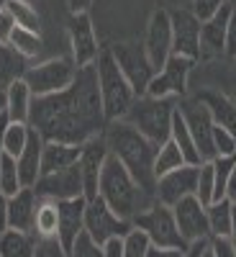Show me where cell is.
<instances>
[{
  "label": "cell",
  "mask_w": 236,
  "mask_h": 257,
  "mask_svg": "<svg viewBox=\"0 0 236 257\" xmlns=\"http://www.w3.org/2000/svg\"><path fill=\"white\" fill-rule=\"evenodd\" d=\"M29 123L44 142L85 144L105 132V113L98 88L95 64L77 67V77L67 90L47 98H34Z\"/></svg>",
  "instance_id": "6da1fadb"
},
{
  "label": "cell",
  "mask_w": 236,
  "mask_h": 257,
  "mask_svg": "<svg viewBox=\"0 0 236 257\" xmlns=\"http://www.w3.org/2000/svg\"><path fill=\"white\" fill-rule=\"evenodd\" d=\"M105 144H108V152L113 157L121 160V165L134 175V180L154 196L157 188V178H154V157H157V144L149 142L144 134H139L131 123L121 121H111L105 123ZM157 198V196H154Z\"/></svg>",
  "instance_id": "7a4b0ae2"
},
{
  "label": "cell",
  "mask_w": 236,
  "mask_h": 257,
  "mask_svg": "<svg viewBox=\"0 0 236 257\" xmlns=\"http://www.w3.org/2000/svg\"><path fill=\"white\" fill-rule=\"evenodd\" d=\"M98 196L111 206V211L116 216L131 221L136 213L146 211L157 198L152 193H146L128 170L121 165L118 157L108 155L100 173V183H98Z\"/></svg>",
  "instance_id": "3957f363"
},
{
  "label": "cell",
  "mask_w": 236,
  "mask_h": 257,
  "mask_svg": "<svg viewBox=\"0 0 236 257\" xmlns=\"http://www.w3.org/2000/svg\"><path fill=\"white\" fill-rule=\"evenodd\" d=\"M95 70H98V88H100L105 121L108 123L111 121H121L139 95L134 93L131 82L123 77V72L118 70V64H116V59H113V54L108 49H103L98 54Z\"/></svg>",
  "instance_id": "277c9868"
},
{
  "label": "cell",
  "mask_w": 236,
  "mask_h": 257,
  "mask_svg": "<svg viewBox=\"0 0 236 257\" xmlns=\"http://www.w3.org/2000/svg\"><path fill=\"white\" fill-rule=\"evenodd\" d=\"M177 111L175 98H152V95H139L134 105L123 116L126 123H131L139 134H144L149 142L157 147L169 139V128H172V116Z\"/></svg>",
  "instance_id": "5b68a950"
},
{
  "label": "cell",
  "mask_w": 236,
  "mask_h": 257,
  "mask_svg": "<svg viewBox=\"0 0 236 257\" xmlns=\"http://www.w3.org/2000/svg\"><path fill=\"white\" fill-rule=\"evenodd\" d=\"M77 77V64L72 57H49L29 64L24 75L26 85L31 88L34 98H47L67 90Z\"/></svg>",
  "instance_id": "8992f818"
},
{
  "label": "cell",
  "mask_w": 236,
  "mask_h": 257,
  "mask_svg": "<svg viewBox=\"0 0 236 257\" xmlns=\"http://www.w3.org/2000/svg\"><path fill=\"white\" fill-rule=\"evenodd\" d=\"M131 224L136 229H141L152 247H175V249H187L185 239L180 237V229H177V221H175V213L169 206L154 201L146 211L136 213L131 219Z\"/></svg>",
  "instance_id": "52a82bcc"
},
{
  "label": "cell",
  "mask_w": 236,
  "mask_h": 257,
  "mask_svg": "<svg viewBox=\"0 0 236 257\" xmlns=\"http://www.w3.org/2000/svg\"><path fill=\"white\" fill-rule=\"evenodd\" d=\"M118 64V70L123 72V77L131 82V88L136 95H144L146 88H149V80L154 77V67L149 62L146 52H144V44L141 41H121V44H113L108 49Z\"/></svg>",
  "instance_id": "ba28073f"
},
{
  "label": "cell",
  "mask_w": 236,
  "mask_h": 257,
  "mask_svg": "<svg viewBox=\"0 0 236 257\" xmlns=\"http://www.w3.org/2000/svg\"><path fill=\"white\" fill-rule=\"evenodd\" d=\"M195 67V62L187 59V57H180V54H172L164 64L162 70L154 72V77L149 80V88L144 95H152V98H182L187 93V80H190V72Z\"/></svg>",
  "instance_id": "9c48e42d"
},
{
  "label": "cell",
  "mask_w": 236,
  "mask_h": 257,
  "mask_svg": "<svg viewBox=\"0 0 236 257\" xmlns=\"http://www.w3.org/2000/svg\"><path fill=\"white\" fill-rule=\"evenodd\" d=\"M131 226H134L131 221L116 216L111 211V206L100 196H95L85 203V231H88L98 244H105L113 237H126V231Z\"/></svg>",
  "instance_id": "30bf717a"
},
{
  "label": "cell",
  "mask_w": 236,
  "mask_h": 257,
  "mask_svg": "<svg viewBox=\"0 0 236 257\" xmlns=\"http://www.w3.org/2000/svg\"><path fill=\"white\" fill-rule=\"evenodd\" d=\"M39 198H52V201H72V198H85V183H82V170L80 160L72 167L57 170V173L41 175L34 185Z\"/></svg>",
  "instance_id": "8fae6325"
},
{
  "label": "cell",
  "mask_w": 236,
  "mask_h": 257,
  "mask_svg": "<svg viewBox=\"0 0 236 257\" xmlns=\"http://www.w3.org/2000/svg\"><path fill=\"white\" fill-rule=\"evenodd\" d=\"M67 34H70V57L75 59L77 67L95 64V59H98V54L103 49L98 47V36H95V26H93L90 13L70 16Z\"/></svg>",
  "instance_id": "7c38bea8"
},
{
  "label": "cell",
  "mask_w": 236,
  "mask_h": 257,
  "mask_svg": "<svg viewBox=\"0 0 236 257\" xmlns=\"http://www.w3.org/2000/svg\"><path fill=\"white\" fill-rule=\"evenodd\" d=\"M172 24V54L187 57L192 62L200 59V21L190 8L169 11Z\"/></svg>",
  "instance_id": "4fadbf2b"
},
{
  "label": "cell",
  "mask_w": 236,
  "mask_h": 257,
  "mask_svg": "<svg viewBox=\"0 0 236 257\" xmlns=\"http://www.w3.org/2000/svg\"><path fill=\"white\" fill-rule=\"evenodd\" d=\"M177 111L182 113V118H185V123L190 128L192 142H195L203 162L216 160V152H213V118H210L208 108L200 100L190 98V100H182V103L177 100Z\"/></svg>",
  "instance_id": "5bb4252c"
},
{
  "label": "cell",
  "mask_w": 236,
  "mask_h": 257,
  "mask_svg": "<svg viewBox=\"0 0 236 257\" xmlns=\"http://www.w3.org/2000/svg\"><path fill=\"white\" fill-rule=\"evenodd\" d=\"M144 52L152 62L154 70H162V64L172 57V24H169V11H154L149 18L146 36H144Z\"/></svg>",
  "instance_id": "9a60e30c"
},
{
  "label": "cell",
  "mask_w": 236,
  "mask_h": 257,
  "mask_svg": "<svg viewBox=\"0 0 236 257\" xmlns=\"http://www.w3.org/2000/svg\"><path fill=\"white\" fill-rule=\"evenodd\" d=\"M198 167H200V165H182V167L172 170V173L157 178V188H154L157 201L172 208V206H177L182 198L195 196V188H198Z\"/></svg>",
  "instance_id": "2e32d148"
},
{
  "label": "cell",
  "mask_w": 236,
  "mask_h": 257,
  "mask_svg": "<svg viewBox=\"0 0 236 257\" xmlns=\"http://www.w3.org/2000/svg\"><path fill=\"white\" fill-rule=\"evenodd\" d=\"M172 213H175V221H177V229H180V237L185 239L187 247L195 244V242H205L210 237L205 206L195 196L182 198L177 206H172Z\"/></svg>",
  "instance_id": "e0dca14e"
},
{
  "label": "cell",
  "mask_w": 236,
  "mask_h": 257,
  "mask_svg": "<svg viewBox=\"0 0 236 257\" xmlns=\"http://www.w3.org/2000/svg\"><path fill=\"white\" fill-rule=\"evenodd\" d=\"M108 144H105V137L98 134L93 139H88L82 144L80 152V170H82V183H85V201H90L98 196V183H100V173L103 165L108 160Z\"/></svg>",
  "instance_id": "ac0fdd59"
},
{
  "label": "cell",
  "mask_w": 236,
  "mask_h": 257,
  "mask_svg": "<svg viewBox=\"0 0 236 257\" xmlns=\"http://www.w3.org/2000/svg\"><path fill=\"white\" fill-rule=\"evenodd\" d=\"M233 3H226L218 13H213L208 21L200 24V59L203 57H218L226 47V26L231 18Z\"/></svg>",
  "instance_id": "d6986e66"
},
{
  "label": "cell",
  "mask_w": 236,
  "mask_h": 257,
  "mask_svg": "<svg viewBox=\"0 0 236 257\" xmlns=\"http://www.w3.org/2000/svg\"><path fill=\"white\" fill-rule=\"evenodd\" d=\"M85 198H72V201H59V231L57 239L64 249H72L75 239L85 231Z\"/></svg>",
  "instance_id": "ffe728a7"
},
{
  "label": "cell",
  "mask_w": 236,
  "mask_h": 257,
  "mask_svg": "<svg viewBox=\"0 0 236 257\" xmlns=\"http://www.w3.org/2000/svg\"><path fill=\"white\" fill-rule=\"evenodd\" d=\"M36 203H39V196L34 188H21L16 196H11L8 198V229L34 231Z\"/></svg>",
  "instance_id": "44dd1931"
},
{
  "label": "cell",
  "mask_w": 236,
  "mask_h": 257,
  "mask_svg": "<svg viewBox=\"0 0 236 257\" xmlns=\"http://www.w3.org/2000/svg\"><path fill=\"white\" fill-rule=\"evenodd\" d=\"M41 152H44V139H41V134L31 126V137H29L26 149L16 157V167H18V175H21L24 188H34L36 180L41 178Z\"/></svg>",
  "instance_id": "7402d4cb"
},
{
  "label": "cell",
  "mask_w": 236,
  "mask_h": 257,
  "mask_svg": "<svg viewBox=\"0 0 236 257\" xmlns=\"http://www.w3.org/2000/svg\"><path fill=\"white\" fill-rule=\"evenodd\" d=\"M82 144H67V142H44L41 152V175L57 173V170L72 167L80 160Z\"/></svg>",
  "instance_id": "603a6c76"
},
{
  "label": "cell",
  "mask_w": 236,
  "mask_h": 257,
  "mask_svg": "<svg viewBox=\"0 0 236 257\" xmlns=\"http://www.w3.org/2000/svg\"><path fill=\"white\" fill-rule=\"evenodd\" d=\"M31 105H34V93H31V88L26 85L24 77L11 82L6 88V116H8V121L29 123Z\"/></svg>",
  "instance_id": "cb8c5ba5"
},
{
  "label": "cell",
  "mask_w": 236,
  "mask_h": 257,
  "mask_svg": "<svg viewBox=\"0 0 236 257\" xmlns=\"http://www.w3.org/2000/svg\"><path fill=\"white\" fill-rule=\"evenodd\" d=\"M195 100H200V103L205 105V108H208V113H210L213 123H221V126L231 128V132L236 134V105H233L223 93H216V90H203V93H198V95H195Z\"/></svg>",
  "instance_id": "d4e9b609"
},
{
  "label": "cell",
  "mask_w": 236,
  "mask_h": 257,
  "mask_svg": "<svg viewBox=\"0 0 236 257\" xmlns=\"http://www.w3.org/2000/svg\"><path fill=\"white\" fill-rule=\"evenodd\" d=\"M39 237L34 231L6 229L0 234V257H34Z\"/></svg>",
  "instance_id": "484cf974"
},
{
  "label": "cell",
  "mask_w": 236,
  "mask_h": 257,
  "mask_svg": "<svg viewBox=\"0 0 236 257\" xmlns=\"http://www.w3.org/2000/svg\"><path fill=\"white\" fill-rule=\"evenodd\" d=\"M57 231H59V203L52 198H39L34 216V234L39 239H57Z\"/></svg>",
  "instance_id": "4316f807"
},
{
  "label": "cell",
  "mask_w": 236,
  "mask_h": 257,
  "mask_svg": "<svg viewBox=\"0 0 236 257\" xmlns=\"http://www.w3.org/2000/svg\"><path fill=\"white\" fill-rule=\"evenodd\" d=\"M169 139H172L175 147L182 152V157H185L187 165H203V157H200V152H198L195 142H192V134H190V128H187V123H185V118H182L180 111H175V116H172Z\"/></svg>",
  "instance_id": "83f0119b"
},
{
  "label": "cell",
  "mask_w": 236,
  "mask_h": 257,
  "mask_svg": "<svg viewBox=\"0 0 236 257\" xmlns=\"http://www.w3.org/2000/svg\"><path fill=\"white\" fill-rule=\"evenodd\" d=\"M8 47L16 54H21L26 62H31V59H39L41 54H44V39H41V34H36V31L16 26V31H13V36L8 41Z\"/></svg>",
  "instance_id": "f1b7e54d"
},
{
  "label": "cell",
  "mask_w": 236,
  "mask_h": 257,
  "mask_svg": "<svg viewBox=\"0 0 236 257\" xmlns=\"http://www.w3.org/2000/svg\"><path fill=\"white\" fill-rule=\"evenodd\" d=\"M29 70V62L16 54L8 44H0V90H6L11 82L21 80Z\"/></svg>",
  "instance_id": "f546056e"
},
{
  "label": "cell",
  "mask_w": 236,
  "mask_h": 257,
  "mask_svg": "<svg viewBox=\"0 0 236 257\" xmlns=\"http://www.w3.org/2000/svg\"><path fill=\"white\" fill-rule=\"evenodd\" d=\"M208 213V229H210V237H228L231 231V221H233V203L221 198V201H213L205 206Z\"/></svg>",
  "instance_id": "4dcf8cb0"
},
{
  "label": "cell",
  "mask_w": 236,
  "mask_h": 257,
  "mask_svg": "<svg viewBox=\"0 0 236 257\" xmlns=\"http://www.w3.org/2000/svg\"><path fill=\"white\" fill-rule=\"evenodd\" d=\"M3 8L13 16L16 26L41 34V13L36 11V6L31 3V0H8Z\"/></svg>",
  "instance_id": "1f68e13d"
},
{
  "label": "cell",
  "mask_w": 236,
  "mask_h": 257,
  "mask_svg": "<svg viewBox=\"0 0 236 257\" xmlns=\"http://www.w3.org/2000/svg\"><path fill=\"white\" fill-rule=\"evenodd\" d=\"M29 137H31V123L8 121V123H6V132H3V152L16 160V157L26 149Z\"/></svg>",
  "instance_id": "d6a6232c"
},
{
  "label": "cell",
  "mask_w": 236,
  "mask_h": 257,
  "mask_svg": "<svg viewBox=\"0 0 236 257\" xmlns=\"http://www.w3.org/2000/svg\"><path fill=\"white\" fill-rule=\"evenodd\" d=\"M182 165H187L185 157H182V152L175 147L172 139H167V142L159 144V149H157V157H154V178H162V175L172 173V170H177V167H182Z\"/></svg>",
  "instance_id": "836d02e7"
},
{
  "label": "cell",
  "mask_w": 236,
  "mask_h": 257,
  "mask_svg": "<svg viewBox=\"0 0 236 257\" xmlns=\"http://www.w3.org/2000/svg\"><path fill=\"white\" fill-rule=\"evenodd\" d=\"M149 249H152V242H149V237L131 226L126 231V237H123V257H149Z\"/></svg>",
  "instance_id": "e575fe53"
},
{
  "label": "cell",
  "mask_w": 236,
  "mask_h": 257,
  "mask_svg": "<svg viewBox=\"0 0 236 257\" xmlns=\"http://www.w3.org/2000/svg\"><path fill=\"white\" fill-rule=\"evenodd\" d=\"M24 188V183H21V175H18V167H16V160L13 157H3V162H0V190L6 193V196H16V193Z\"/></svg>",
  "instance_id": "d590c367"
},
{
  "label": "cell",
  "mask_w": 236,
  "mask_h": 257,
  "mask_svg": "<svg viewBox=\"0 0 236 257\" xmlns=\"http://www.w3.org/2000/svg\"><path fill=\"white\" fill-rule=\"evenodd\" d=\"M213 193H216V178H213V165H210V160H208V162H203V165L198 167L195 198H198L203 206H208V203H213Z\"/></svg>",
  "instance_id": "8d00e7d4"
},
{
  "label": "cell",
  "mask_w": 236,
  "mask_h": 257,
  "mask_svg": "<svg viewBox=\"0 0 236 257\" xmlns=\"http://www.w3.org/2000/svg\"><path fill=\"white\" fill-rule=\"evenodd\" d=\"M213 152L216 157H236V134L231 128L213 123Z\"/></svg>",
  "instance_id": "74e56055"
},
{
  "label": "cell",
  "mask_w": 236,
  "mask_h": 257,
  "mask_svg": "<svg viewBox=\"0 0 236 257\" xmlns=\"http://www.w3.org/2000/svg\"><path fill=\"white\" fill-rule=\"evenodd\" d=\"M70 257H103V244H98L88 231H82L70 249Z\"/></svg>",
  "instance_id": "f35d334b"
},
{
  "label": "cell",
  "mask_w": 236,
  "mask_h": 257,
  "mask_svg": "<svg viewBox=\"0 0 236 257\" xmlns=\"http://www.w3.org/2000/svg\"><path fill=\"white\" fill-rule=\"evenodd\" d=\"M226 3H228V0H192V8H190V11L195 13L198 21L203 24V21H208L213 13H218Z\"/></svg>",
  "instance_id": "ab89813d"
},
{
  "label": "cell",
  "mask_w": 236,
  "mask_h": 257,
  "mask_svg": "<svg viewBox=\"0 0 236 257\" xmlns=\"http://www.w3.org/2000/svg\"><path fill=\"white\" fill-rule=\"evenodd\" d=\"M34 257H70V252L59 244V239H39Z\"/></svg>",
  "instance_id": "60d3db41"
},
{
  "label": "cell",
  "mask_w": 236,
  "mask_h": 257,
  "mask_svg": "<svg viewBox=\"0 0 236 257\" xmlns=\"http://www.w3.org/2000/svg\"><path fill=\"white\" fill-rule=\"evenodd\" d=\"M208 247L213 257H236V249L228 237H208Z\"/></svg>",
  "instance_id": "b9f144b4"
},
{
  "label": "cell",
  "mask_w": 236,
  "mask_h": 257,
  "mask_svg": "<svg viewBox=\"0 0 236 257\" xmlns=\"http://www.w3.org/2000/svg\"><path fill=\"white\" fill-rule=\"evenodd\" d=\"M223 54L228 59H236V6L231 8V18H228V26H226V47Z\"/></svg>",
  "instance_id": "7bdbcfd3"
},
{
  "label": "cell",
  "mask_w": 236,
  "mask_h": 257,
  "mask_svg": "<svg viewBox=\"0 0 236 257\" xmlns=\"http://www.w3.org/2000/svg\"><path fill=\"white\" fill-rule=\"evenodd\" d=\"M13 31H16L13 16H11L6 8H0V44H8L11 36H13Z\"/></svg>",
  "instance_id": "ee69618b"
},
{
  "label": "cell",
  "mask_w": 236,
  "mask_h": 257,
  "mask_svg": "<svg viewBox=\"0 0 236 257\" xmlns=\"http://www.w3.org/2000/svg\"><path fill=\"white\" fill-rule=\"evenodd\" d=\"M103 257H123V237H113L103 244Z\"/></svg>",
  "instance_id": "f6af8a7d"
},
{
  "label": "cell",
  "mask_w": 236,
  "mask_h": 257,
  "mask_svg": "<svg viewBox=\"0 0 236 257\" xmlns=\"http://www.w3.org/2000/svg\"><path fill=\"white\" fill-rule=\"evenodd\" d=\"M149 257H185V249H175V247H152Z\"/></svg>",
  "instance_id": "bcb514c9"
},
{
  "label": "cell",
  "mask_w": 236,
  "mask_h": 257,
  "mask_svg": "<svg viewBox=\"0 0 236 257\" xmlns=\"http://www.w3.org/2000/svg\"><path fill=\"white\" fill-rule=\"evenodd\" d=\"M8 229V196L0 190V234Z\"/></svg>",
  "instance_id": "7dc6e473"
},
{
  "label": "cell",
  "mask_w": 236,
  "mask_h": 257,
  "mask_svg": "<svg viewBox=\"0 0 236 257\" xmlns=\"http://www.w3.org/2000/svg\"><path fill=\"white\" fill-rule=\"evenodd\" d=\"M223 198L236 206V165H233L231 175H228V180H226V196H223Z\"/></svg>",
  "instance_id": "c3c4849f"
},
{
  "label": "cell",
  "mask_w": 236,
  "mask_h": 257,
  "mask_svg": "<svg viewBox=\"0 0 236 257\" xmlns=\"http://www.w3.org/2000/svg\"><path fill=\"white\" fill-rule=\"evenodd\" d=\"M90 6H93V0H67V8H70L72 16L75 13H88Z\"/></svg>",
  "instance_id": "681fc988"
},
{
  "label": "cell",
  "mask_w": 236,
  "mask_h": 257,
  "mask_svg": "<svg viewBox=\"0 0 236 257\" xmlns=\"http://www.w3.org/2000/svg\"><path fill=\"white\" fill-rule=\"evenodd\" d=\"M205 242H208V239H205ZM205 242H195V244H190V247L185 249V257H200V252H203Z\"/></svg>",
  "instance_id": "f907efd6"
},
{
  "label": "cell",
  "mask_w": 236,
  "mask_h": 257,
  "mask_svg": "<svg viewBox=\"0 0 236 257\" xmlns=\"http://www.w3.org/2000/svg\"><path fill=\"white\" fill-rule=\"evenodd\" d=\"M6 123H8V116L0 118V162H3V157H6V152H3V132H6Z\"/></svg>",
  "instance_id": "816d5d0a"
},
{
  "label": "cell",
  "mask_w": 236,
  "mask_h": 257,
  "mask_svg": "<svg viewBox=\"0 0 236 257\" xmlns=\"http://www.w3.org/2000/svg\"><path fill=\"white\" fill-rule=\"evenodd\" d=\"M228 239H231V244H233V249H236V206H233V221H231V231H228Z\"/></svg>",
  "instance_id": "f5cc1de1"
},
{
  "label": "cell",
  "mask_w": 236,
  "mask_h": 257,
  "mask_svg": "<svg viewBox=\"0 0 236 257\" xmlns=\"http://www.w3.org/2000/svg\"><path fill=\"white\" fill-rule=\"evenodd\" d=\"M0 118H6V90H0Z\"/></svg>",
  "instance_id": "db71d44e"
},
{
  "label": "cell",
  "mask_w": 236,
  "mask_h": 257,
  "mask_svg": "<svg viewBox=\"0 0 236 257\" xmlns=\"http://www.w3.org/2000/svg\"><path fill=\"white\" fill-rule=\"evenodd\" d=\"M200 257H213V252H210V247H208V242H205V247H203V252H200Z\"/></svg>",
  "instance_id": "11a10c76"
},
{
  "label": "cell",
  "mask_w": 236,
  "mask_h": 257,
  "mask_svg": "<svg viewBox=\"0 0 236 257\" xmlns=\"http://www.w3.org/2000/svg\"><path fill=\"white\" fill-rule=\"evenodd\" d=\"M6 3H8V0H0V8H3V6H6Z\"/></svg>",
  "instance_id": "9f6ffc18"
},
{
  "label": "cell",
  "mask_w": 236,
  "mask_h": 257,
  "mask_svg": "<svg viewBox=\"0 0 236 257\" xmlns=\"http://www.w3.org/2000/svg\"><path fill=\"white\" fill-rule=\"evenodd\" d=\"M228 3H233V6H236V0H228Z\"/></svg>",
  "instance_id": "6f0895ef"
}]
</instances>
